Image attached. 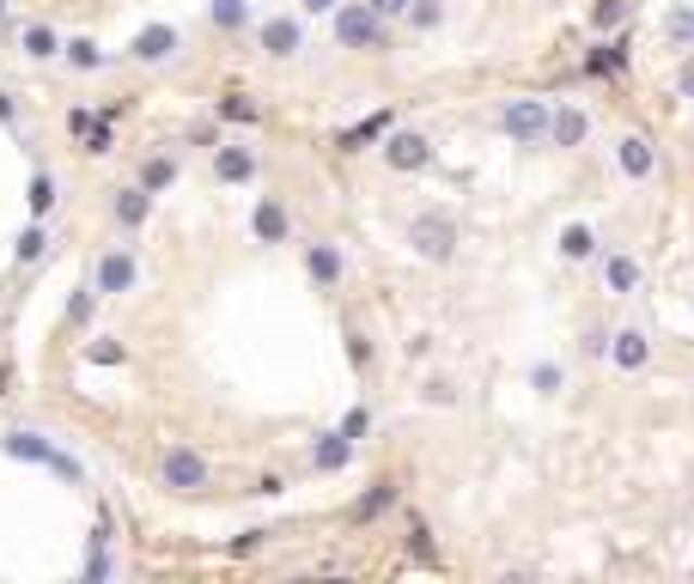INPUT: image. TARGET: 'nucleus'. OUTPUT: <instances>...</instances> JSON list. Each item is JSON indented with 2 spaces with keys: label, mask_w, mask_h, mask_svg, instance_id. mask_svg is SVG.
Wrapping results in <instances>:
<instances>
[{
  "label": "nucleus",
  "mask_w": 694,
  "mask_h": 584,
  "mask_svg": "<svg viewBox=\"0 0 694 584\" xmlns=\"http://www.w3.org/2000/svg\"><path fill=\"white\" fill-rule=\"evenodd\" d=\"M329 31H336V49H348V55H390V49H396L390 18H378L366 0H336Z\"/></svg>",
  "instance_id": "f257e3e1"
},
{
  "label": "nucleus",
  "mask_w": 694,
  "mask_h": 584,
  "mask_svg": "<svg viewBox=\"0 0 694 584\" xmlns=\"http://www.w3.org/2000/svg\"><path fill=\"white\" fill-rule=\"evenodd\" d=\"M408 250H415L420 262H432V268H451L463 250V219L451 214V207H420V214L408 219Z\"/></svg>",
  "instance_id": "f03ea898"
},
{
  "label": "nucleus",
  "mask_w": 694,
  "mask_h": 584,
  "mask_svg": "<svg viewBox=\"0 0 694 584\" xmlns=\"http://www.w3.org/2000/svg\"><path fill=\"white\" fill-rule=\"evenodd\" d=\"M0 450H7V457H18V462H37V469H55V475H62L67 487H79V481H86V469H79V462L67 457L62 445H49L43 432H25V427H13L7 439H0Z\"/></svg>",
  "instance_id": "7ed1b4c3"
},
{
  "label": "nucleus",
  "mask_w": 694,
  "mask_h": 584,
  "mask_svg": "<svg viewBox=\"0 0 694 584\" xmlns=\"http://www.w3.org/2000/svg\"><path fill=\"white\" fill-rule=\"evenodd\" d=\"M378 153H384V165L396 170V177H420V170L439 165V147H432V135H420V128H384V140H378Z\"/></svg>",
  "instance_id": "20e7f679"
},
{
  "label": "nucleus",
  "mask_w": 694,
  "mask_h": 584,
  "mask_svg": "<svg viewBox=\"0 0 694 584\" xmlns=\"http://www.w3.org/2000/svg\"><path fill=\"white\" fill-rule=\"evenodd\" d=\"M652 359H658V341H652L646 323H609V354H603V366L621 371V378H640V371H652Z\"/></svg>",
  "instance_id": "39448f33"
},
{
  "label": "nucleus",
  "mask_w": 694,
  "mask_h": 584,
  "mask_svg": "<svg viewBox=\"0 0 694 584\" xmlns=\"http://www.w3.org/2000/svg\"><path fill=\"white\" fill-rule=\"evenodd\" d=\"M159 487L195 499V493L214 487V469H207V457H201L195 445H165V457H159Z\"/></svg>",
  "instance_id": "423d86ee"
},
{
  "label": "nucleus",
  "mask_w": 694,
  "mask_h": 584,
  "mask_svg": "<svg viewBox=\"0 0 694 584\" xmlns=\"http://www.w3.org/2000/svg\"><path fill=\"white\" fill-rule=\"evenodd\" d=\"M500 135L512 147H548V98H506L500 104Z\"/></svg>",
  "instance_id": "0eeeda50"
},
{
  "label": "nucleus",
  "mask_w": 694,
  "mask_h": 584,
  "mask_svg": "<svg viewBox=\"0 0 694 584\" xmlns=\"http://www.w3.org/2000/svg\"><path fill=\"white\" fill-rule=\"evenodd\" d=\"M256 49H263L268 62H293L299 49H305V13H268V18H256Z\"/></svg>",
  "instance_id": "6e6552de"
},
{
  "label": "nucleus",
  "mask_w": 694,
  "mask_h": 584,
  "mask_svg": "<svg viewBox=\"0 0 694 584\" xmlns=\"http://www.w3.org/2000/svg\"><path fill=\"white\" fill-rule=\"evenodd\" d=\"M609 153H616V170L628 177V183H652V177L664 170V158H658V140H652V135H640V128L616 135V147H609Z\"/></svg>",
  "instance_id": "1a4fd4ad"
},
{
  "label": "nucleus",
  "mask_w": 694,
  "mask_h": 584,
  "mask_svg": "<svg viewBox=\"0 0 694 584\" xmlns=\"http://www.w3.org/2000/svg\"><path fill=\"white\" fill-rule=\"evenodd\" d=\"M135 280H140V262H135L128 244H110L104 256H98V268H92L98 299H123V292H135Z\"/></svg>",
  "instance_id": "9d476101"
},
{
  "label": "nucleus",
  "mask_w": 694,
  "mask_h": 584,
  "mask_svg": "<svg viewBox=\"0 0 694 584\" xmlns=\"http://www.w3.org/2000/svg\"><path fill=\"white\" fill-rule=\"evenodd\" d=\"M256 170H263V158H256V147H244V140H214V183L226 189H244L256 183Z\"/></svg>",
  "instance_id": "9b49d317"
},
{
  "label": "nucleus",
  "mask_w": 694,
  "mask_h": 584,
  "mask_svg": "<svg viewBox=\"0 0 694 584\" xmlns=\"http://www.w3.org/2000/svg\"><path fill=\"white\" fill-rule=\"evenodd\" d=\"M591 140V110L572 104V98H560V104H548V147H560V153H579Z\"/></svg>",
  "instance_id": "f8f14e48"
},
{
  "label": "nucleus",
  "mask_w": 694,
  "mask_h": 584,
  "mask_svg": "<svg viewBox=\"0 0 694 584\" xmlns=\"http://www.w3.org/2000/svg\"><path fill=\"white\" fill-rule=\"evenodd\" d=\"M591 268H597V280H603V292H609V299H633V292H640V256H628V250L603 244Z\"/></svg>",
  "instance_id": "ddd939ff"
},
{
  "label": "nucleus",
  "mask_w": 694,
  "mask_h": 584,
  "mask_svg": "<svg viewBox=\"0 0 694 584\" xmlns=\"http://www.w3.org/2000/svg\"><path fill=\"white\" fill-rule=\"evenodd\" d=\"M177 49H184V31H177V25H140L135 43H128V62L165 67V62H177Z\"/></svg>",
  "instance_id": "4468645a"
},
{
  "label": "nucleus",
  "mask_w": 694,
  "mask_h": 584,
  "mask_svg": "<svg viewBox=\"0 0 694 584\" xmlns=\"http://www.w3.org/2000/svg\"><path fill=\"white\" fill-rule=\"evenodd\" d=\"M305 280L317 292H341V280H348V256H341V244L311 238V244H305Z\"/></svg>",
  "instance_id": "2eb2a0df"
},
{
  "label": "nucleus",
  "mask_w": 694,
  "mask_h": 584,
  "mask_svg": "<svg viewBox=\"0 0 694 584\" xmlns=\"http://www.w3.org/2000/svg\"><path fill=\"white\" fill-rule=\"evenodd\" d=\"M603 244H609V238H603L591 219H567V226H560V238H555V256L567 262V268H591Z\"/></svg>",
  "instance_id": "dca6fc26"
},
{
  "label": "nucleus",
  "mask_w": 694,
  "mask_h": 584,
  "mask_svg": "<svg viewBox=\"0 0 694 584\" xmlns=\"http://www.w3.org/2000/svg\"><path fill=\"white\" fill-rule=\"evenodd\" d=\"M250 238H256V244H293V214H287V201L280 195H263L256 201V207H250Z\"/></svg>",
  "instance_id": "f3484780"
},
{
  "label": "nucleus",
  "mask_w": 694,
  "mask_h": 584,
  "mask_svg": "<svg viewBox=\"0 0 694 584\" xmlns=\"http://www.w3.org/2000/svg\"><path fill=\"white\" fill-rule=\"evenodd\" d=\"M354 439H348V432H317V439H311V450H305V462H311V475H341V469H348V462H354Z\"/></svg>",
  "instance_id": "a211bd4d"
},
{
  "label": "nucleus",
  "mask_w": 694,
  "mask_h": 584,
  "mask_svg": "<svg viewBox=\"0 0 694 584\" xmlns=\"http://www.w3.org/2000/svg\"><path fill=\"white\" fill-rule=\"evenodd\" d=\"M658 49L664 55H689L694 49V0H670L658 13Z\"/></svg>",
  "instance_id": "6ab92c4d"
},
{
  "label": "nucleus",
  "mask_w": 694,
  "mask_h": 584,
  "mask_svg": "<svg viewBox=\"0 0 694 584\" xmlns=\"http://www.w3.org/2000/svg\"><path fill=\"white\" fill-rule=\"evenodd\" d=\"M628 55H633L628 31H609V37H597V49L585 55V74L591 79H621L628 74Z\"/></svg>",
  "instance_id": "aec40b11"
},
{
  "label": "nucleus",
  "mask_w": 694,
  "mask_h": 584,
  "mask_svg": "<svg viewBox=\"0 0 694 584\" xmlns=\"http://www.w3.org/2000/svg\"><path fill=\"white\" fill-rule=\"evenodd\" d=\"M402 506V481L396 475H378L366 493L354 499V523H378V518H390V511Z\"/></svg>",
  "instance_id": "412c9836"
},
{
  "label": "nucleus",
  "mask_w": 694,
  "mask_h": 584,
  "mask_svg": "<svg viewBox=\"0 0 694 584\" xmlns=\"http://www.w3.org/2000/svg\"><path fill=\"white\" fill-rule=\"evenodd\" d=\"M153 201L159 195H147L140 183H128V189H116V195H110V219H116L123 231H140L147 219H153Z\"/></svg>",
  "instance_id": "4be33fe9"
},
{
  "label": "nucleus",
  "mask_w": 694,
  "mask_h": 584,
  "mask_svg": "<svg viewBox=\"0 0 694 584\" xmlns=\"http://www.w3.org/2000/svg\"><path fill=\"white\" fill-rule=\"evenodd\" d=\"M177 177H184V158H177V153H147V158H140V170H135V183L147 189V195H165Z\"/></svg>",
  "instance_id": "5701e85b"
},
{
  "label": "nucleus",
  "mask_w": 694,
  "mask_h": 584,
  "mask_svg": "<svg viewBox=\"0 0 694 584\" xmlns=\"http://www.w3.org/2000/svg\"><path fill=\"white\" fill-rule=\"evenodd\" d=\"M207 25H214L219 37H244L250 25H256V7H250V0H207Z\"/></svg>",
  "instance_id": "b1692460"
},
{
  "label": "nucleus",
  "mask_w": 694,
  "mask_h": 584,
  "mask_svg": "<svg viewBox=\"0 0 694 584\" xmlns=\"http://www.w3.org/2000/svg\"><path fill=\"white\" fill-rule=\"evenodd\" d=\"M402 560L420 572H439V542H432L427 518H408V536H402Z\"/></svg>",
  "instance_id": "393cba45"
},
{
  "label": "nucleus",
  "mask_w": 694,
  "mask_h": 584,
  "mask_svg": "<svg viewBox=\"0 0 694 584\" xmlns=\"http://www.w3.org/2000/svg\"><path fill=\"white\" fill-rule=\"evenodd\" d=\"M525 390H530V396H542V402H555L560 390H567V366H560V359H548V354L530 359V366H525Z\"/></svg>",
  "instance_id": "a878e982"
},
{
  "label": "nucleus",
  "mask_w": 694,
  "mask_h": 584,
  "mask_svg": "<svg viewBox=\"0 0 694 584\" xmlns=\"http://www.w3.org/2000/svg\"><path fill=\"white\" fill-rule=\"evenodd\" d=\"M214 123L256 128V123H263V104H256L250 92H238V86H231V92H219V104H214Z\"/></svg>",
  "instance_id": "bb28decb"
},
{
  "label": "nucleus",
  "mask_w": 694,
  "mask_h": 584,
  "mask_svg": "<svg viewBox=\"0 0 694 584\" xmlns=\"http://www.w3.org/2000/svg\"><path fill=\"white\" fill-rule=\"evenodd\" d=\"M390 123H396V116H390V110H378V116H366V123L341 128L336 147H341V153H366V147H378V140H384V128H390Z\"/></svg>",
  "instance_id": "cd10ccee"
},
{
  "label": "nucleus",
  "mask_w": 694,
  "mask_h": 584,
  "mask_svg": "<svg viewBox=\"0 0 694 584\" xmlns=\"http://www.w3.org/2000/svg\"><path fill=\"white\" fill-rule=\"evenodd\" d=\"M628 18H633V0H591V37H609V31H628Z\"/></svg>",
  "instance_id": "c85d7f7f"
},
{
  "label": "nucleus",
  "mask_w": 694,
  "mask_h": 584,
  "mask_svg": "<svg viewBox=\"0 0 694 584\" xmlns=\"http://www.w3.org/2000/svg\"><path fill=\"white\" fill-rule=\"evenodd\" d=\"M62 62L74 67V74H104L110 55L92 43V37H62Z\"/></svg>",
  "instance_id": "c756f323"
},
{
  "label": "nucleus",
  "mask_w": 694,
  "mask_h": 584,
  "mask_svg": "<svg viewBox=\"0 0 694 584\" xmlns=\"http://www.w3.org/2000/svg\"><path fill=\"white\" fill-rule=\"evenodd\" d=\"M341 341H348V366H354V378H371V371H378V341H371L359 323L341 329Z\"/></svg>",
  "instance_id": "7c9ffc66"
},
{
  "label": "nucleus",
  "mask_w": 694,
  "mask_h": 584,
  "mask_svg": "<svg viewBox=\"0 0 694 584\" xmlns=\"http://www.w3.org/2000/svg\"><path fill=\"white\" fill-rule=\"evenodd\" d=\"M18 49H25L31 62H62V31H55V25H25Z\"/></svg>",
  "instance_id": "2f4dec72"
},
{
  "label": "nucleus",
  "mask_w": 694,
  "mask_h": 584,
  "mask_svg": "<svg viewBox=\"0 0 694 584\" xmlns=\"http://www.w3.org/2000/svg\"><path fill=\"white\" fill-rule=\"evenodd\" d=\"M415 402H420V408H463V390H457V378L432 371V378H420Z\"/></svg>",
  "instance_id": "473e14b6"
},
{
  "label": "nucleus",
  "mask_w": 694,
  "mask_h": 584,
  "mask_svg": "<svg viewBox=\"0 0 694 584\" xmlns=\"http://www.w3.org/2000/svg\"><path fill=\"white\" fill-rule=\"evenodd\" d=\"M445 13H451L445 0H408V13H402V25H408L415 37H432L439 25H445Z\"/></svg>",
  "instance_id": "72a5a7b5"
},
{
  "label": "nucleus",
  "mask_w": 694,
  "mask_h": 584,
  "mask_svg": "<svg viewBox=\"0 0 694 584\" xmlns=\"http://www.w3.org/2000/svg\"><path fill=\"white\" fill-rule=\"evenodd\" d=\"M25 201H31V219H43L55 201H62V189H55V170H31V189H25Z\"/></svg>",
  "instance_id": "f704fd0d"
},
{
  "label": "nucleus",
  "mask_w": 694,
  "mask_h": 584,
  "mask_svg": "<svg viewBox=\"0 0 694 584\" xmlns=\"http://www.w3.org/2000/svg\"><path fill=\"white\" fill-rule=\"evenodd\" d=\"M603 354H609V323H603V317H591V323L579 329V359L603 366Z\"/></svg>",
  "instance_id": "c9c22d12"
},
{
  "label": "nucleus",
  "mask_w": 694,
  "mask_h": 584,
  "mask_svg": "<svg viewBox=\"0 0 694 584\" xmlns=\"http://www.w3.org/2000/svg\"><path fill=\"white\" fill-rule=\"evenodd\" d=\"M18 262H25V268H31V262H43L49 256V231H43V219H31V226L18 231V250H13Z\"/></svg>",
  "instance_id": "e433bc0d"
},
{
  "label": "nucleus",
  "mask_w": 694,
  "mask_h": 584,
  "mask_svg": "<svg viewBox=\"0 0 694 584\" xmlns=\"http://www.w3.org/2000/svg\"><path fill=\"white\" fill-rule=\"evenodd\" d=\"M92 310H98V287L86 280V287L67 299V329H86V323H92Z\"/></svg>",
  "instance_id": "4c0bfd02"
},
{
  "label": "nucleus",
  "mask_w": 694,
  "mask_h": 584,
  "mask_svg": "<svg viewBox=\"0 0 694 584\" xmlns=\"http://www.w3.org/2000/svg\"><path fill=\"white\" fill-rule=\"evenodd\" d=\"M371 427H378V415H371L366 402H354V408L341 415V427H336V432H348V439H354V445H359V439H371Z\"/></svg>",
  "instance_id": "58836bf2"
},
{
  "label": "nucleus",
  "mask_w": 694,
  "mask_h": 584,
  "mask_svg": "<svg viewBox=\"0 0 694 584\" xmlns=\"http://www.w3.org/2000/svg\"><path fill=\"white\" fill-rule=\"evenodd\" d=\"M670 92H677L682 104H694V49H689V55H677V74H670Z\"/></svg>",
  "instance_id": "ea45409f"
},
{
  "label": "nucleus",
  "mask_w": 694,
  "mask_h": 584,
  "mask_svg": "<svg viewBox=\"0 0 694 584\" xmlns=\"http://www.w3.org/2000/svg\"><path fill=\"white\" fill-rule=\"evenodd\" d=\"M86 359H92V366H123V341H110V335H92V347H86Z\"/></svg>",
  "instance_id": "a19ab883"
},
{
  "label": "nucleus",
  "mask_w": 694,
  "mask_h": 584,
  "mask_svg": "<svg viewBox=\"0 0 694 584\" xmlns=\"http://www.w3.org/2000/svg\"><path fill=\"white\" fill-rule=\"evenodd\" d=\"M79 140H86V153H110V140H116V135H110V116H92V128H86V135H79Z\"/></svg>",
  "instance_id": "79ce46f5"
},
{
  "label": "nucleus",
  "mask_w": 694,
  "mask_h": 584,
  "mask_svg": "<svg viewBox=\"0 0 694 584\" xmlns=\"http://www.w3.org/2000/svg\"><path fill=\"white\" fill-rule=\"evenodd\" d=\"M366 7H371L378 18H390V25H396L402 13H408V0H366Z\"/></svg>",
  "instance_id": "37998d69"
},
{
  "label": "nucleus",
  "mask_w": 694,
  "mask_h": 584,
  "mask_svg": "<svg viewBox=\"0 0 694 584\" xmlns=\"http://www.w3.org/2000/svg\"><path fill=\"white\" fill-rule=\"evenodd\" d=\"M263 542H268V530H244V536L231 542V554H256V548H263Z\"/></svg>",
  "instance_id": "c03bdc74"
},
{
  "label": "nucleus",
  "mask_w": 694,
  "mask_h": 584,
  "mask_svg": "<svg viewBox=\"0 0 694 584\" xmlns=\"http://www.w3.org/2000/svg\"><path fill=\"white\" fill-rule=\"evenodd\" d=\"M250 493H256V499H280V493H287V481H280V475H263Z\"/></svg>",
  "instance_id": "a18cd8bd"
},
{
  "label": "nucleus",
  "mask_w": 694,
  "mask_h": 584,
  "mask_svg": "<svg viewBox=\"0 0 694 584\" xmlns=\"http://www.w3.org/2000/svg\"><path fill=\"white\" fill-rule=\"evenodd\" d=\"M0 128H18V104H13V92L0 86Z\"/></svg>",
  "instance_id": "49530a36"
},
{
  "label": "nucleus",
  "mask_w": 694,
  "mask_h": 584,
  "mask_svg": "<svg viewBox=\"0 0 694 584\" xmlns=\"http://www.w3.org/2000/svg\"><path fill=\"white\" fill-rule=\"evenodd\" d=\"M86 128H92V110H67V135H86Z\"/></svg>",
  "instance_id": "de8ad7c7"
},
{
  "label": "nucleus",
  "mask_w": 694,
  "mask_h": 584,
  "mask_svg": "<svg viewBox=\"0 0 694 584\" xmlns=\"http://www.w3.org/2000/svg\"><path fill=\"white\" fill-rule=\"evenodd\" d=\"M299 13H305V18H329V13H336V0H299Z\"/></svg>",
  "instance_id": "09e8293b"
},
{
  "label": "nucleus",
  "mask_w": 694,
  "mask_h": 584,
  "mask_svg": "<svg viewBox=\"0 0 694 584\" xmlns=\"http://www.w3.org/2000/svg\"><path fill=\"white\" fill-rule=\"evenodd\" d=\"M189 140H195V147H214V140H219V123H201V128H189Z\"/></svg>",
  "instance_id": "8fccbe9b"
},
{
  "label": "nucleus",
  "mask_w": 694,
  "mask_h": 584,
  "mask_svg": "<svg viewBox=\"0 0 694 584\" xmlns=\"http://www.w3.org/2000/svg\"><path fill=\"white\" fill-rule=\"evenodd\" d=\"M0 25H7V0H0Z\"/></svg>",
  "instance_id": "3c124183"
}]
</instances>
